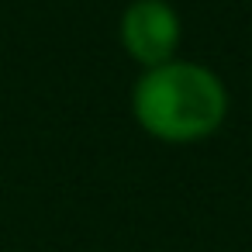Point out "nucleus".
<instances>
[{"mask_svg":"<svg viewBox=\"0 0 252 252\" xmlns=\"http://www.w3.org/2000/svg\"><path fill=\"white\" fill-rule=\"evenodd\" d=\"M131 111L152 138L187 145L221 128L228 94L211 69L169 59L138 76L131 90Z\"/></svg>","mask_w":252,"mask_h":252,"instance_id":"1","label":"nucleus"},{"mask_svg":"<svg viewBox=\"0 0 252 252\" xmlns=\"http://www.w3.org/2000/svg\"><path fill=\"white\" fill-rule=\"evenodd\" d=\"M121 45L145 69L173 59L180 45V18L166 0H131L121 14Z\"/></svg>","mask_w":252,"mask_h":252,"instance_id":"2","label":"nucleus"}]
</instances>
